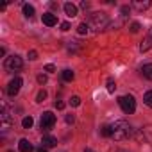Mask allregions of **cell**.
Listing matches in <instances>:
<instances>
[{
  "label": "cell",
  "mask_w": 152,
  "mask_h": 152,
  "mask_svg": "<svg viewBox=\"0 0 152 152\" xmlns=\"http://www.w3.org/2000/svg\"><path fill=\"white\" fill-rule=\"evenodd\" d=\"M111 129H113V140L115 141H124V140H127V138H131V134H132V127L129 125V122H125V120H118V122H115L113 125H111Z\"/></svg>",
  "instance_id": "6da1fadb"
},
{
  "label": "cell",
  "mask_w": 152,
  "mask_h": 152,
  "mask_svg": "<svg viewBox=\"0 0 152 152\" xmlns=\"http://www.w3.org/2000/svg\"><path fill=\"white\" fill-rule=\"evenodd\" d=\"M90 25L95 31H104V29H107L111 25L109 23V16L106 13H93L91 18H90Z\"/></svg>",
  "instance_id": "7a4b0ae2"
},
{
  "label": "cell",
  "mask_w": 152,
  "mask_h": 152,
  "mask_svg": "<svg viewBox=\"0 0 152 152\" xmlns=\"http://www.w3.org/2000/svg\"><path fill=\"white\" fill-rule=\"evenodd\" d=\"M118 104H120V107H122V111L125 115H132L136 111V100H134L132 95H122V97H118Z\"/></svg>",
  "instance_id": "3957f363"
},
{
  "label": "cell",
  "mask_w": 152,
  "mask_h": 152,
  "mask_svg": "<svg viewBox=\"0 0 152 152\" xmlns=\"http://www.w3.org/2000/svg\"><path fill=\"white\" fill-rule=\"evenodd\" d=\"M22 66H23V61H22V57L16 56V54L9 56V57L6 59V63H4V68H6L7 72H18V70H22Z\"/></svg>",
  "instance_id": "277c9868"
},
{
  "label": "cell",
  "mask_w": 152,
  "mask_h": 152,
  "mask_svg": "<svg viewBox=\"0 0 152 152\" xmlns=\"http://www.w3.org/2000/svg\"><path fill=\"white\" fill-rule=\"evenodd\" d=\"M41 131H50L54 125H56V115L52 111H45L41 115Z\"/></svg>",
  "instance_id": "5b68a950"
},
{
  "label": "cell",
  "mask_w": 152,
  "mask_h": 152,
  "mask_svg": "<svg viewBox=\"0 0 152 152\" xmlns=\"http://www.w3.org/2000/svg\"><path fill=\"white\" fill-rule=\"evenodd\" d=\"M22 84H23V81L20 79V77H15L9 84H7V95L9 97H15V95H18V91H20V88H22Z\"/></svg>",
  "instance_id": "8992f818"
},
{
  "label": "cell",
  "mask_w": 152,
  "mask_h": 152,
  "mask_svg": "<svg viewBox=\"0 0 152 152\" xmlns=\"http://www.w3.org/2000/svg\"><path fill=\"white\" fill-rule=\"evenodd\" d=\"M41 22H43L47 27H54V25L57 23V16H56L54 13H45V15L41 16Z\"/></svg>",
  "instance_id": "52a82bcc"
},
{
  "label": "cell",
  "mask_w": 152,
  "mask_h": 152,
  "mask_svg": "<svg viewBox=\"0 0 152 152\" xmlns=\"http://www.w3.org/2000/svg\"><path fill=\"white\" fill-rule=\"evenodd\" d=\"M150 47H152V29H148V32H147L145 39H143V41H141V45H140V50H141V52H147Z\"/></svg>",
  "instance_id": "ba28073f"
},
{
  "label": "cell",
  "mask_w": 152,
  "mask_h": 152,
  "mask_svg": "<svg viewBox=\"0 0 152 152\" xmlns=\"http://www.w3.org/2000/svg\"><path fill=\"white\" fill-rule=\"evenodd\" d=\"M56 145H57V140L54 136H50V134L43 136V140H41V147L43 148H50V147H56Z\"/></svg>",
  "instance_id": "9c48e42d"
},
{
  "label": "cell",
  "mask_w": 152,
  "mask_h": 152,
  "mask_svg": "<svg viewBox=\"0 0 152 152\" xmlns=\"http://www.w3.org/2000/svg\"><path fill=\"white\" fill-rule=\"evenodd\" d=\"M18 148H20V152H32V150H34L32 143H31L29 140H25V138H22V140L18 141Z\"/></svg>",
  "instance_id": "30bf717a"
},
{
  "label": "cell",
  "mask_w": 152,
  "mask_h": 152,
  "mask_svg": "<svg viewBox=\"0 0 152 152\" xmlns=\"http://www.w3.org/2000/svg\"><path fill=\"white\" fill-rule=\"evenodd\" d=\"M64 13H66V16H70V18L77 16V6L72 4V2H66V4H64Z\"/></svg>",
  "instance_id": "8fae6325"
},
{
  "label": "cell",
  "mask_w": 152,
  "mask_h": 152,
  "mask_svg": "<svg viewBox=\"0 0 152 152\" xmlns=\"http://www.w3.org/2000/svg\"><path fill=\"white\" fill-rule=\"evenodd\" d=\"M132 7H136L138 11H145L150 7V0H145V2H140V0H134L132 2Z\"/></svg>",
  "instance_id": "7c38bea8"
},
{
  "label": "cell",
  "mask_w": 152,
  "mask_h": 152,
  "mask_svg": "<svg viewBox=\"0 0 152 152\" xmlns=\"http://www.w3.org/2000/svg\"><path fill=\"white\" fill-rule=\"evenodd\" d=\"M141 73H143V77H147L148 81H152V63L143 64L141 66Z\"/></svg>",
  "instance_id": "4fadbf2b"
},
{
  "label": "cell",
  "mask_w": 152,
  "mask_h": 152,
  "mask_svg": "<svg viewBox=\"0 0 152 152\" xmlns=\"http://www.w3.org/2000/svg\"><path fill=\"white\" fill-rule=\"evenodd\" d=\"M100 134H102L104 138H111V136H113V129H111V125H102V127H100Z\"/></svg>",
  "instance_id": "5bb4252c"
},
{
  "label": "cell",
  "mask_w": 152,
  "mask_h": 152,
  "mask_svg": "<svg viewBox=\"0 0 152 152\" xmlns=\"http://www.w3.org/2000/svg\"><path fill=\"white\" fill-rule=\"evenodd\" d=\"M61 77H63V81H66V83H70V81H73V72L72 70H63V73H61Z\"/></svg>",
  "instance_id": "9a60e30c"
},
{
  "label": "cell",
  "mask_w": 152,
  "mask_h": 152,
  "mask_svg": "<svg viewBox=\"0 0 152 152\" xmlns=\"http://www.w3.org/2000/svg\"><path fill=\"white\" fill-rule=\"evenodd\" d=\"M23 15H25L27 18H32V16H34V7H32L31 4H23Z\"/></svg>",
  "instance_id": "2e32d148"
},
{
  "label": "cell",
  "mask_w": 152,
  "mask_h": 152,
  "mask_svg": "<svg viewBox=\"0 0 152 152\" xmlns=\"http://www.w3.org/2000/svg\"><path fill=\"white\" fill-rule=\"evenodd\" d=\"M34 125V120H32V116H25L23 120H22V127L23 129H31Z\"/></svg>",
  "instance_id": "e0dca14e"
},
{
  "label": "cell",
  "mask_w": 152,
  "mask_h": 152,
  "mask_svg": "<svg viewBox=\"0 0 152 152\" xmlns=\"http://www.w3.org/2000/svg\"><path fill=\"white\" fill-rule=\"evenodd\" d=\"M143 102H145V106H147V107H152V90H150V91H147V93L143 95Z\"/></svg>",
  "instance_id": "ac0fdd59"
},
{
  "label": "cell",
  "mask_w": 152,
  "mask_h": 152,
  "mask_svg": "<svg viewBox=\"0 0 152 152\" xmlns=\"http://www.w3.org/2000/svg\"><path fill=\"white\" fill-rule=\"evenodd\" d=\"M88 31H90V27H88L86 23H79V27H77V32H79V34L84 36V34H88Z\"/></svg>",
  "instance_id": "d6986e66"
},
{
  "label": "cell",
  "mask_w": 152,
  "mask_h": 152,
  "mask_svg": "<svg viewBox=\"0 0 152 152\" xmlns=\"http://www.w3.org/2000/svg\"><path fill=\"white\" fill-rule=\"evenodd\" d=\"M140 29H141V25H140L138 22H132V23H131V27H129V31H131V32H134V34H136V32H140Z\"/></svg>",
  "instance_id": "ffe728a7"
},
{
  "label": "cell",
  "mask_w": 152,
  "mask_h": 152,
  "mask_svg": "<svg viewBox=\"0 0 152 152\" xmlns=\"http://www.w3.org/2000/svg\"><path fill=\"white\" fill-rule=\"evenodd\" d=\"M70 104H72L73 107H77V106H81V99H79L77 95H73V97L70 99Z\"/></svg>",
  "instance_id": "44dd1931"
},
{
  "label": "cell",
  "mask_w": 152,
  "mask_h": 152,
  "mask_svg": "<svg viewBox=\"0 0 152 152\" xmlns=\"http://www.w3.org/2000/svg\"><path fill=\"white\" fill-rule=\"evenodd\" d=\"M115 90H116V84H115V81H113V79H109V81H107V91H109V93H113Z\"/></svg>",
  "instance_id": "7402d4cb"
},
{
  "label": "cell",
  "mask_w": 152,
  "mask_h": 152,
  "mask_svg": "<svg viewBox=\"0 0 152 152\" xmlns=\"http://www.w3.org/2000/svg\"><path fill=\"white\" fill-rule=\"evenodd\" d=\"M45 99H47V91H45V90H41V91L38 93V97H36V102H43Z\"/></svg>",
  "instance_id": "603a6c76"
},
{
  "label": "cell",
  "mask_w": 152,
  "mask_h": 152,
  "mask_svg": "<svg viewBox=\"0 0 152 152\" xmlns=\"http://www.w3.org/2000/svg\"><path fill=\"white\" fill-rule=\"evenodd\" d=\"M38 83H39V84H47V75L39 73V75H38Z\"/></svg>",
  "instance_id": "cb8c5ba5"
},
{
  "label": "cell",
  "mask_w": 152,
  "mask_h": 152,
  "mask_svg": "<svg viewBox=\"0 0 152 152\" xmlns=\"http://www.w3.org/2000/svg\"><path fill=\"white\" fill-rule=\"evenodd\" d=\"M61 31H63V32L70 31V23H68V22H63V23H61Z\"/></svg>",
  "instance_id": "d4e9b609"
},
{
  "label": "cell",
  "mask_w": 152,
  "mask_h": 152,
  "mask_svg": "<svg viewBox=\"0 0 152 152\" xmlns=\"http://www.w3.org/2000/svg\"><path fill=\"white\" fill-rule=\"evenodd\" d=\"M29 59H32V61L38 59V52L36 50H29Z\"/></svg>",
  "instance_id": "484cf974"
},
{
  "label": "cell",
  "mask_w": 152,
  "mask_h": 152,
  "mask_svg": "<svg viewBox=\"0 0 152 152\" xmlns=\"http://www.w3.org/2000/svg\"><path fill=\"white\" fill-rule=\"evenodd\" d=\"M45 72H50V73H52V72H56V66H54V64H47V66H45Z\"/></svg>",
  "instance_id": "4316f807"
},
{
  "label": "cell",
  "mask_w": 152,
  "mask_h": 152,
  "mask_svg": "<svg viewBox=\"0 0 152 152\" xmlns=\"http://www.w3.org/2000/svg\"><path fill=\"white\" fill-rule=\"evenodd\" d=\"M75 122V116L73 115H66V124H73Z\"/></svg>",
  "instance_id": "83f0119b"
},
{
  "label": "cell",
  "mask_w": 152,
  "mask_h": 152,
  "mask_svg": "<svg viewBox=\"0 0 152 152\" xmlns=\"http://www.w3.org/2000/svg\"><path fill=\"white\" fill-rule=\"evenodd\" d=\"M127 13H129V6H122V15L127 16Z\"/></svg>",
  "instance_id": "f1b7e54d"
},
{
  "label": "cell",
  "mask_w": 152,
  "mask_h": 152,
  "mask_svg": "<svg viewBox=\"0 0 152 152\" xmlns=\"http://www.w3.org/2000/svg\"><path fill=\"white\" fill-rule=\"evenodd\" d=\"M56 107H57V109H64V102L57 100V102H56Z\"/></svg>",
  "instance_id": "f546056e"
},
{
  "label": "cell",
  "mask_w": 152,
  "mask_h": 152,
  "mask_svg": "<svg viewBox=\"0 0 152 152\" xmlns=\"http://www.w3.org/2000/svg\"><path fill=\"white\" fill-rule=\"evenodd\" d=\"M81 7H83V9H88V7H90V2H81Z\"/></svg>",
  "instance_id": "4dcf8cb0"
},
{
  "label": "cell",
  "mask_w": 152,
  "mask_h": 152,
  "mask_svg": "<svg viewBox=\"0 0 152 152\" xmlns=\"http://www.w3.org/2000/svg\"><path fill=\"white\" fill-rule=\"evenodd\" d=\"M38 152H48V150H47V148H43V147H41V148H38Z\"/></svg>",
  "instance_id": "1f68e13d"
},
{
  "label": "cell",
  "mask_w": 152,
  "mask_h": 152,
  "mask_svg": "<svg viewBox=\"0 0 152 152\" xmlns=\"http://www.w3.org/2000/svg\"><path fill=\"white\" fill-rule=\"evenodd\" d=\"M84 152H95V150H93V148H86Z\"/></svg>",
  "instance_id": "d6a6232c"
},
{
  "label": "cell",
  "mask_w": 152,
  "mask_h": 152,
  "mask_svg": "<svg viewBox=\"0 0 152 152\" xmlns=\"http://www.w3.org/2000/svg\"><path fill=\"white\" fill-rule=\"evenodd\" d=\"M113 152H127V150H120V148H116V150H113Z\"/></svg>",
  "instance_id": "836d02e7"
}]
</instances>
